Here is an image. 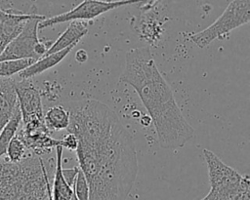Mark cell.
<instances>
[{"instance_id":"1","label":"cell","mask_w":250,"mask_h":200,"mask_svg":"<svg viewBox=\"0 0 250 200\" xmlns=\"http://www.w3.org/2000/svg\"><path fill=\"white\" fill-rule=\"evenodd\" d=\"M67 132L77 139L79 169L89 200H126L138 174L134 140L117 115L95 100L68 101Z\"/></svg>"},{"instance_id":"16","label":"cell","mask_w":250,"mask_h":200,"mask_svg":"<svg viewBox=\"0 0 250 200\" xmlns=\"http://www.w3.org/2000/svg\"><path fill=\"white\" fill-rule=\"evenodd\" d=\"M44 123L50 131L66 129L69 125V113L63 105H55L44 115Z\"/></svg>"},{"instance_id":"20","label":"cell","mask_w":250,"mask_h":200,"mask_svg":"<svg viewBox=\"0 0 250 200\" xmlns=\"http://www.w3.org/2000/svg\"><path fill=\"white\" fill-rule=\"evenodd\" d=\"M72 189L78 200H89V184L80 169L78 171Z\"/></svg>"},{"instance_id":"4","label":"cell","mask_w":250,"mask_h":200,"mask_svg":"<svg viewBox=\"0 0 250 200\" xmlns=\"http://www.w3.org/2000/svg\"><path fill=\"white\" fill-rule=\"evenodd\" d=\"M210 190L200 200H250V179L224 163L214 152L203 149Z\"/></svg>"},{"instance_id":"2","label":"cell","mask_w":250,"mask_h":200,"mask_svg":"<svg viewBox=\"0 0 250 200\" xmlns=\"http://www.w3.org/2000/svg\"><path fill=\"white\" fill-rule=\"evenodd\" d=\"M120 81L137 92L153 122L162 148L176 150L194 136V129L183 115L172 88L160 73L148 47L126 53Z\"/></svg>"},{"instance_id":"8","label":"cell","mask_w":250,"mask_h":200,"mask_svg":"<svg viewBox=\"0 0 250 200\" xmlns=\"http://www.w3.org/2000/svg\"><path fill=\"white\" fill-rule=\"evenodd\" d=\"M17 136L26 149L37 156L50 152L53 148L62 145V140L51 137V131L46 127L44 120H34L21 125Z\"/></svg>"},{"instance_id":"22","label":"cell","mask_w":250,"mask_h":200,"mask_svg":"<svg viewBox=\"0 0 250 200\" xmlns=\"http://www.w3.org/2000/svg\"><path fill=\"white\" fill-rule=\"evenodd\" d=\"M62 147L66 148L68 150L71 151H75L77 148V139L73 134L68 133L65 137H63V139L62 140Z\"/></svg>"},{"instance_id":"13","label":"cell","mask_w":250,"mask_h":200,"mask_svg":"<svg viewBox=\"0 0 250 200\" xmlns=\"http://www.w3.org/2000/svg\"><path fill=\"white\" fill-rule=\"evenodd\" d=\"M73 47H68L65 48L62 51L45 55L38 59L36 61H34L31 65L23 69L19 73V78L20 79H30L38 74H41L45 72L46 70L54 67L58 63H60L72 50Z\"/></svg>"},{"instance_id":"7","label":"cell","mask_w":250,"mask_h":200,"mask_svg":"<svg viewBox=\"0 0 250 200\" xmlns=\"http://www.w3.org/2000/svg\"><path fill=\"white\" fill-rule=\"evenodd\" d=\"M144 0H115V1H104V0H83L76 7L65 13L44 19L38 23V30L49 26H53L59 23L72 21V20H89L104 14L108 11L116 8L127 6L131 4L142 3Z\"/></svg>"},{"instance_id":"6","label":"cell","mask_w":250,"mask_h":200,"mask_svg":"<svg viewBox=\"0 0 250 200\" xmlns=\"http://www.w3.org/2000/svg\"><path fill=\"white\" fill-rule=\"evenodd\" d=\"M46 17L35 14L23 25L21 32L6 46L0 55V60L33 59L43 57L50 46L38 37V23Z\"/></svg>"},{"instance_id":"23","label":"cell","mask_w":250,"mask_h":200,"mask_svg":"<svg viewBox=\"0 0 250 200\" xmlns=\"http://www.w3.org/2000/svg\"><path fill=\"white\" fill-rule=\"evenodd\" d=\"M159 0H144V2H142V5L140 6V9L143 12L149 11V10H151L156 5V3Z\"/></svg>"},{"instance_id":"15","label":"cell","mask_w":250,"mask_h":200,"mask_svg":"<svg viewBox=\"0 0 250 200\" xmlns=\"http://www.w3.org/2000/svg\"><path fill=\"white\" fill-rule=\"evenodd\" d=\"M152 10V9H151ZM151 10L144 12L145 14L139 20V27L140 30L138 31L140 34H142V37L146 38V40H157L158 35L162 32V22H159L158 18L156 17V14L151 12Z\"/></svg>"},{"instance_id":"17","label":"cell","mask_w":250,"mask_h":200,"mask_svg":"<svg viewBox=\"0 0 250 200\" xmlns=\"http://www.w3.org/2000/svg\"><path fill=\"white\" fill-rule=\"evenodd\" d=\"M21 125V115L18 105L14 114L10 118V120L0 131V158H2L6 154L8 144L10 143L12 139L17 135Z\"/></svg>"},{"instance_id":"11","label":"cell","mask_w":250,"mask_h":200,"mask_svg":"<svg viewBox=\"0 0 250 200\" xmlns=\"http://www.w3.org/2000/svg\"><path fill=\"white\" fill-rule=\"evenodd\" d=\"M15 81L11 77L0 78V131L10 120L18 106Z\"/></svg>"},{"instance_id":"5","label":"cell","mask_w":250,"mask_h":200,"mask_svg":"<svg viewBox=\"0 0 250 200\" xmlns=\"http://www.w3.org/2000/svg\"><path fill=\"white\" fill-rule=\"evenodd\" d=\"M249 20L250 0H232L211 25L189 34L188 38L198 48L203 49L216 39H225L230 31L248 23Z\"/></svg>"},{"instance_id":"18","label":"cell","mask_w":250,"mask_h":200,"mask_svg":"<svg viewBox=\"0 0 250 200\" xmlns=\"http://www.w3.org/2000/svg\"><path fill=\"white\" fill-rule=\"evenodd\" d=\"M34 61H36V60L33 59L0 60V78L12 77L15 74H19Z\"/></svg>"},{"instance_id":"9","label":"cell","mask_w":250,"mask_h":200,"mask_svg":"<svg viewBox=\"0 0 250 200\" xmlns=\"http://www.w3.org/2000/svg\"><path fill=\"white\" fill-rule=\"evenodd\" d=\"M15 91L21 115V123L44 120L41 95L35 85L29 79L16 80Z\"/></svg>"},{"instance_id":"3","label":"cell","mask_w":250,"mask_h":200,"mask_svg":"<svg viewBox=\"0 0 250 200\" xmlns=\"http://www.w3.org/2000/svg\"><path fill=\"white\" fill-rule=\"evenodd\" d=\"M46 166L32 153L18 163L0 158V200H49Z\"/></svg>"},{"instance_id":"25","label":"cell","mask_w":250,"mask_h":200,"mask_svg":"<svg viewBox=\"0 0 250 200\" xmlns=\"http://www.w3.org/2000/svg\"><path fill=\"white\" fill-rule=\"evenodd\" d=\"M69 200H78V198L76 197V195L74 194V192H73V194H72V196H71V198H70Z\"/></svg>"},{"instance_id":"21","label":"cell","mask_w":250,"mask_h":200,"mask_svg":"<svg viewBox=\"0 0 250 200\" xmlns=\"http://www.w3.org/2000/svg\"><path fill=\"white\" fill-rule=\"evenodd\" d=\"M79 171V167L75 166L72 168H67V169H63L62 168V176L65 180V181L72 187L74 184V181L76 180L77 174Z\"/></svg>"},{"instance_id":"10","label":"cell","mask_w":250,"mask_h":200,"mask_svg":"<svg viewBox=\"0 0 250 200\" xmlns=\"http://www.w3.org/2000/svg\"><path fill=\"white\" fill-rule=\"evenodd\" d=\"M35 14L37 13H22L0 7V55L6 46L21 32L25 22Z\"/></svg>"},{"instance_id":"14","label":"cell","mask_w":250,"mask_h":200,"mask_svg":"<svg viewBox=\"0 0 250 200\" xmlns=\"http://www.w3.org/2000/svg\"><path fill=\"white\" fill-rule=\"evenodd\" d=\"M56 168L53 180V186L51 187L53 200H69L73 194L72 187L65 181L62 176V151L63 147L59 145L56 148Z\"/></svg>"},{"instance_id":"12","label":"cell","mask_w":250,"mask_h":200,"mask_svg":"<svg viewBox=\"0 0 250 200\" xmlns=\"http://www.w3.org/2000/svg\"><path fill=\"white\" fill-rule=\"evenodd\" d=\"M88 32V24L84 20H72L66 29L51 44L45 55L62 51L68 47H74ZM44 55V56H45Z\"/></svg>"},{"instance_id":"24","label":"cell","mask_w":250,"mask_h":200,"mask_svg":"<svg viewBox=\"0 0 250 200\" xmlns=\"http://www.w3.org/2000/svg\"><path fill=\"white\" fill-rule=\"evenodd\" d=\"M88 59V55H87V52L85 50H79L76 52L75 54V60L76 61H78L79 63H83L87 60Z\"/></svg>"},{"instance_id":"19","label":"cell","mask_w":250,"mask_h":200,"mask_svg":"<svg viewBox=\"0 0 250 200\" xmlns=\"http://www.w3.org/2000/svg\"><path fill=\"white\" fill-rule=\"evenodd\" d=\"M28 154H30V152L26 149L21 139L16 135L8 144L5 155L8 161L12 163H18L24 159Z\"/></svg>"}]
</instances>
